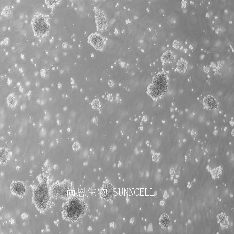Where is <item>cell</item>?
<instances>
[{
	"label": "cell",
	"instance_id": "13",
	"mask_svg": "<svg viewBox=\"0 0 234 234\" xmlns=\"http://www.w3.org/2000/svg\"><path fill=\"white\" fill-rule=\"evenodd\" d=\"M170 220L169 217L166 214L162 215L159 219V223L163 228H166L169 226L170 224Z\"/></svg>",
	"mask_w": 234,
	"mask_h": 234
},
{
	"label": "cell",
	"instance_id": "12",
	"mask_svg": "<svg viewBox=\"0 0 234 234\" xmlns=\"http://www.w3.org/2000/svg\"><path fill=\"white\" fill-rule=\"evenodd\" d=\"M176 58L175 54L170 51L164 52L161 57V61L166 63H170L174 61Z\"/></svg>",
	"mask_w": 234,
	"mask_h": 234
},
{
	"label": "cell",
	"instance_id": "16",
	"mask_svg": "<svg viewBox=\"0 0 234 234\" xmlns=\"http://www.w3.org/2000/svg\"><path fill=\"white\" fill-rule=\"evenodd\" d=\"M173 44H176V45H174L173 46L176 48H177L179 46V42L177 41H175L173 43Z\"/></svg>",
	"mask_w": 234,
	"mask_h": 234
},
{
	"label": "cell",
	"instance_id": "4",
	"mask_svg": "<svg viewBox=\"0 0 234 234\" xmlns=\"http://www.w3.org/2000/svg\"><path fill=\"white\" fill-rule=\"evenodd\" d=\"M31 24L34 35L41 37L46 35L50 29V25L44 15L42 13L36 14L33 17Z\"/></svg>",
	"mask_w": 234,
	"mask_h": 234
},
{
	"label": "cell",
	"instance_id": "9",
	"mask_svg": "<svg viewBox=\"0 0 234 234\" xmlns=\"http://www.w3.org/2000/svg\"><path fill=\"white\" fill-rule=\"evenodd\" d=\"M111 185L108 182L103 183L101 190V197L104 199H110L111 197Z\"/></svg>",
	"mask_w": 234,
	"mask_h": 234
},
{
	"label": "cell",
	"instance_id": "6",
	"mask_svg": "<svg viewBox=\"0 0 234 234\" xmlns=\"http://www.w3.org/2000/svg\"><path fill=\"white\" fill-rule=\"evenodd\" d=\"M10 188L11 192L13 194L20 197H23L26 193V185L21 182H13L11 185Z\"/></svg>",
	"mask_w": 234,
	"mask_h": 234
},
{
	"label": "cell",
	"instance_id": "5",
	"mask_svg": "<svg viewBox=\"0 0 234 234\" xmlns=\"http://www.w3.org/2000/svg\"><path fill=\"white\" fill-rule=\"evenodd\" d=\"M73 190L70 182L65 181L53 185L50 189V192L51 196L54 198L66 199L72 195Z\"/></svg>",
	"mask_w": 234,
	"mask_h": 234
},
{
	"label": "cell",
	"instance_id": "10",
	"mask_svg": "<svg viewBox=\"0 0 234 234\" xmlns=\"http://www.w3.org/2000/svg\"><path fill=\"white\" fill-rule=\"evenodd\" d=\"M203 103L207 108L210 109H215L218 106V103L216 100L210 95L207 96L204 98Z\"/></svg>",
	"mask_w": 234,
	"mask_h": 234
},
{
	"label": "cell",
	"instance_id": "15",
	"mask_svg": "<svg viewBox=\"0 0 234 234\" xmlns=\"http://www.w3.org/2000/svg\"><path fill=\"white\" fill-rule=\"evenodd\" d=\"M92 106L94 109H98L100 107V104L99 100L97 99L94 100L92 103Z\"/></svg>",
	"mask_w": 234,
	"mask_h": 234
},
{
	"label": "cell",
	"instance_id": "11",
	"mask_svg": "<svg viewBox=\"0 0 234 234\" xmlns=\"http://www.w3.org/2000/svg\"><path fill=\"white\" fill-rule=\"evenodd\" d=\"M11 154L9 150L6 148H2L0 150V161L1 164H6L11 157Z\"/></svg>",
	"mask_w": 234,
	"mask_h": 234
},
{
	"label": "cell",
	"instance_id": "14",
	"mask_svg": "<svg viewBox=\"0 0 234 234\" xmlns=\"http://www.w3.org/2000/svg\"><path fill=\"white\" fill-rule=\"evenodd\" d=\"M187 63L184 60L181 59L178 61L177 64L178 71L181 73H184L187 70Z\"/></svg>",
	"mask_w": 234,
	"mask_h": 234
},
{
	"label": "cell",
	"instance_id": "1",
	"mask_svg": "<svg viewBox=\"0 0 234 234\" xmlns=\"http://www.w3.org/2000/svg\"><path fill=\"white\" fill-rule=\"evenodd\" d=\"M87 209V204L84 200L77 197H72L63 205L62 216L67 221L75 222L83 216Z\"/></svg>",
	"mask_w": 234,
	"mask_h": 234
},
{
	"label": "cell",
	"instance_id": "3",
	"mask_svg": "<svg viewBox=\"0 0 234 234\" xmlns=\"http://www.w3.org/2000/svg\"><path fill=\"white\" fill-rule=\"evenodd\" d=\"M168 88L167 77L164 73L161 72L154 77L152 83L148 87L147 92L153 98L157 99L164 95Z\"/></svg>",
	"mask_w": 234,
	"mask_h": 234
},
{
	"label": "cell",
	"instance_id": "2",
	"mask_svg": "<svg viewBox=\"0 0 234 234\" xmlns=\"http://www.w3.org/2000/svg\"><path fill=\"white\" fill-rule=\"evenodd\" d=\"M42 176L43 180L35 188L33 193V200L38 209L44 211L47 209L50 204V196L46 178Z\"/></svg>",
	"mask_w": 234,
	"mask_h": 234
},
{
	"label": "cell",
	"instance_id": "8",
	"mask_svg": "<svg viewBox=\"0 0 234 234\" xmlns=\"http://www.w3.org/2000/svg\"><path fill=\"white\" fill-rule=\"evenodd\" d=\"M95 18L98 28L101 30L105 29L107 27V20L104 13L101 10H98L95 13Z\"/></svg>",
	"mask_w": 234,
	"mask_h": 234
},
{
	"label": "cell",
	"instance_id": "7",
	"mask_svg": "<svg viewBox=\"0 0 234 234\" xmlns=\"http://www.w3.org/2000/svg\"><path fill=\"white\" fill-rule=\"evenodd\" d=\"M90 43L96 49L101 50L104 47V41L103 38L100 35L92 34L89 37Z\"/></svg>",
	"mask_w": 234,
	"mask_h": 234
}]
</instances>
